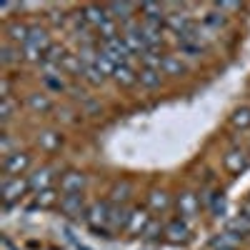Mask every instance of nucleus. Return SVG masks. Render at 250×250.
Segmentation results:
<instances>
[{
    "label": "nucleus",
    "mask_w": 250,
    "mask_h": 250,
    "mask_svg": "<svg viewBox=\"0 0 250 250\" xmlns=\"http://www.w3.org/2000/svg\"><path fill=\"white\" fill-rule=\"evenodd\" d=\"M108 220H110V205H108V203L95 200V203L88 205V210H85V223L90 225V230H95V233H100V235H108V230H105Z\"/></svg>",
    "instance_id": "nucleus-1"
},
{
    "label": "nucleus",
    "mask_w": 250,
    "mask_h": 250,
    "mask_svg": "<svg viewBox=\"0 0 250 250\" xmlns=\"http://www.w3.org/2000/svg\"><path fill=\"white\" fill-rule=\"evenodd\" d=\"M28 190H30V180H25V178H5L3 180V205H5V210L13 203H18Z\"/></svg>",
    "instance_id": "nucleus-2"
},
{
    "label": "nucleus",
    "mask_w": 250,
    "mask_h": 250,
    "mask_svg": "<svg viewBox=\"0 0 250 250\" xmlns=\"http://www.w3.org/2000/svg\"><path fill=\"white\" fill-rule=\"evenodd\" d=\"M30 168V155L28 153H10L3 158V170H5V178H20L25 170Z\"/></svg>",
    "instance_id": "nucleus-3"
},
{
    "label": "nucleus",
    "mask_w": 250,
    "mask_h": 250,
    "mask_svg": "<svg viewBox=\"0 0 250 250\" xmlns=\"http://www.w3.org/2000/svg\"><path fill=\"white\" fill-rule=\"evenodd\" d=\"M58 208H60V213L65 218H85V210H88L85 200H83V193H78V195H60Z\"/></svg>",
    "instance_id": "nucleus-4"
},
{
    "label": "nucleus",
    "mask_w": 250,
    "mask_h": 250,
    "mask_svg": "<svg viewBox=\"0 0 250 250\" xmlns=\"http://www.w3.org/2000/svg\"><path fill=\"white\" fill-rule=\"evenodd\" d=\"M248 163H250V155L243 150V148H230L225 155H223V165H225V170L228 173H233V175H238V173H243L245 168H248Z\"/></svg>",
    "instance_id": "nucleus-5"
},
{
    "label": "nucleus",
    "mask_w": 250,
    "mask_h": 250,
    "mask_svg": "<svg viewBox=\"0 0 250 250\" xmlns=\"http://www.w3.org/2000/svg\"><path fill=\"white\" fill-rule=\"evenodd\" d=\"M150 220H153V215L148 213V208H133L125 230H128L130 235H140L143 238V233H145V228L150 225Z\"/></svg>",
    "instance_id": "nucleus-6"
},
{
    "label": "nucleus",
    "mask_w": 250,
    "mask_h": 250,
    "mask_svg": "<svg viewBox=\"0 0 250 250\" xmlns=\"http://www.w3.org/2000/svg\"><path fill=\"white\" fill-rule=\"evenodd\" d=\"M85 188V175L80 170H68L60 175V193L62 195H78Z\"/></svg>",
    "instance_id": "nucleus-7"
},
{
    "label": "nucleus",
    "mask_w": 250,
    "mask_h": 250,
    "mask_svg": "<svg viewBox=\"0 0 250 250\" xmlns=\"http://www.w3.org/2000/svg\"><path fill=\"white\" fill-rule=\"evenodd\" d=\"M178 210H180V218H183V220H193V218L198 215V210H200L198 195L190 193V190L180 193V195H178Z\"/></svg>",
    "instance_id": "nucleus-8"
},
{
    "label": "nucleus",
    "mask_w": 250,
    "mask_h": 250,
    "mask_svg": "<svg viewBox=\"0 0 250 250\" xmlns=\"http://www.w3.org/2000/svg\"><path fill=\"white\" fill-rule=\"evenodd\" d=\"M83 15H85L88 25H90L93 30H98L103 23H108V20H110V13H108V8H100V5H88L85 10H83Z\"/></svg>",
    "instance_id": "nucleus-9"
},
{
    "label": "nucleus",
    "mask_w": 250,
    "mask_h": 250,
    "mask_svg": "<svg viewBox=\"0 0 250 250\" xmlns=\"http://www.w3.org/2000/svg\"><path fill=\"white\" fill-rule=\"evenodd\" d=\"M165 238H168L170 243H185L188 240V223L183 218L170 220L168 225H165Z\"/></svg>",
    "instance_id": "nucleus-10"
},
{
    "label": "nucleus",
    "mask_w": 250,
    "mask_h": 250,
    "mask_svg": "<svg viewBox=\"0 0 250 250\" xmlns=\"http://www.w3.org/2000/svg\"><path fill=\"white\" fill-rule=\"evenodd\" d=\"M50 183H53V168H40L30 175V190L35 193L50 190Z\"/></svg>",
    "instance_id": "nucleus-11"
},
{
    "label": "nucleus",
    "mask_w": 250,
    "mask_h": 250,
    "mask_svg": "<svg viewBox=\"0 0 250 250\" xmlns=\"http://www.w3.org/2000/svg\"><path fill=\"white\" fill-rule=\"evenodd\" d=\"M128 218H130L128 208H125V205H113V208H110L108 228H110V230H125V228H128Z\"/></svg>",
    "instance_id": "nucleus-12"
},
{
    "label": "nucleus",
    "mask_w": 250,
    "mask_h": 250,
    "mask_svg": "<svg viewBox=\"0 0 250 250\" xmlns=\"http://www.w3.org/2000/svg\"><path fill=\"white\" fill-rule=\"evenodd\" d=\"M165 25H168L178 38H183L188 30H190L193 28V23H190V18H188V15H183V13H173V15H168V18H165Z\"/></svg>",
    "instance_id": "nucleus-13"
},
{
    "label": "nucleus",
    "mask_w": 250,
    "mask_h": 250,
    "mask_svg": "<svg viewBox=\"0 0 250 250\" xmlns=\"http://www.w3.org/2000/svg\"><path fill=\"white\" fill-rule=\"evenodd\" d=\"M130 195H133V183L130 180H120L118 185H113V190H110V203L113 205H125Z\"/></svg>",
    "instance_id": "nucleus-14"
},
{
    "label": "nucleus",
    "mask_w": 250,
    "mask_h": 250,
    "mask_svg": "<svg viewBox=\"0 0 250 250\" xmlns=\"http://www.w3.org/2000/svg\"><path fill=\"white\" fill-rule=\"evenodd\" d=\"M148 205H150L153 213L160 215V213H165L170 208V195L165 190H158V188H155V190H150V195H148Z\"/></svg>",
    "instance_id": "nucleus-15"
},
{
    "label": "nucleus",
    "mask_w": 250,
    "mask_h": 250,
    "mask_svg": "<svg viewBox=\"0 0 250 250\" xmlns=\"http://www.w3.org/2000/svg\"><path fill=\"white\" fill-rule=\"evenodd\" d=\"M28 43L30 45H35V48H40V50H48L53 43H50V35H48V30L45 28H40V25H30V38H28ZM25 43V45H28Z\"/></svg>",
    "instance_id": "nucleus-16"
},
{
    "label": "nucleus",
    "mask_w": 250,
    "mask_h": 250,
    "mask_svg": "<svg viewBox=\"0 0 250 250\" xmlns=\"http://www.w3.org/2000/svg\"><path fill=\"white\" fill-rule=\"evenodd\" d=\"M5 35H8V43L13 45V43H28V38H30V28L28 25H23V23H10L8 28H5Z\"/></svg>",
    "instance_id": "nucleus-17"
},
{
    "label": "nucleus",
    "mask_w": 250,
    "mask_h": 250,
    "mask_svg": "<svg viewBox=\"0 0 250 250\" xmlns=\"http://www.w3.org/2000/svg\"><path fill=\"white\" fill-rule=\"evenodd\" d=\"M135 10H138V5H133V3H110V5H108L110 18H113V20L120 18L123 23H130V18L135 15Z\"/></svg>",
    "instance_id": "nucleus-18"
},
{
    "label": "nucleus",
    "mask_w": 250,
    "mask_h": 250,
    "mask_svg": "<svg viewBox=\"0 0 250 250\" xmlns=\"http://www.w3.org/2000/svg\"><path fill=\"white\" fill-rule=\"evenodd\" d=\"M160 73H163V75H173V78H180V75H185V65H183L180 55H165Z\"/></svg>",
    "instance_id": "nucleus-19"
},
{
    "label": "nucleus",
    "mask_w": 250,
    "mask_h": 250,
    "mask_svg": "<svg viewBox=\"0 0 250 250\" xmlns=\"http://www.w3.org/2000/svg\"><path fill=\"white\" fill-rule=\"evenodd\" d=\"M138 83L143 88H148V90H155V88H160V83H163V73L160 70H150V68H143L138 73Z\"/></svg>",
    "instance_id": "nucleus-20"
},
{
    "label": "nucleus",
    "mask_w": 250,
    "mask_h": 250,
    "mask_svg": "<svg viewBox=\"0 0 250 250\" xmlns=\"http://www.w3.org/2000/svg\"><path fill=\"white\" fill-rule=\"evenodd\" d=\"M140 60H143V68L160 70V68H163V60H165V53H163L160 48H148V50L140 55Z\"/></svg>",
    "instance_id": "nucleus-21"
},
{
    "label": "nucleus",
    "mask_w": 250,
    "mask_h": 250,
    "mask_svg": "<svg viewBox=\"0 0 250 250\" xmlns=\"http://www.w3.org/2000/svg\"><path fill=\"white\" fill-rule=\"evenodd\" d=\"M240 240H243V238H238L235 233L225 230V233H220L218 238H213V240H210V245H213L215 250H235V248L240 245Z\"/></svg>",
    "instance_id": "nucleus-22"
},
{
    "label": "nucleus",
    "mask_w": 250,
    "mask_h": 250,
    "mask_svg": "<svg viewBox=\"0 0 250 250\" xmlns=\"http://www.w3.org/2000/svg\"><path fill=\"white\" fill-rule=\"evenodd\" d=\"M28 105H30V110H35V113H50L53 110V103H50V98L45 95V93H30L28 95Z\"/></svg>",
    "instance_id": "nucleus-23"
},
{
    "label": "nucleus",
    "mask_w": 250,
    "mask_h": 250,
    "mask_svg": "<svg viewBox=\"0 0 250 250\" xmlns=\"http://www.w3.org/2000/svg\"><path fill=\"white\" fill-rule=\"evenodd\" d=\"M60 143H62V138H60V133H55V130H43V133L38 135V145H40V148H43L45 153L58 150Z\"/></svg>",
    "instance_id": "nucleus-24"
},
{
    "label": "nucleus",
    "mask_w": 250,
    "mask_h": 250,
    "mask_svg": "<svg viewBox=\"0 0 250 250\" xmlns=\"http://www.w3.org/2000/svg\"><path fill=\"white\" fill-rule=\"evenodd\" d=\"M113 78H115L118 85H125V88H128V85H135V83H138V73L128 65V62H125V65H118L115 73H113Z\"/></svg>",
    "instance_id": "nucleus-25"
},
{
    "label": "nucleus",
    "mask_w": 250,
    "mask_h": 250,
    "mask_svg": "<svg viewBox=\"0 0 250 250\" xmlns=\"http://www.w3.org/2000/svg\"><path fill=\"white\" fill-rule=\"evenodd\" d=\"M20 58H23V50L15 48V45H10V43H5L3 48H0V62H3L5 68L15 65V62H18Z\"/></svg>",
    "instance_id": "nucleus-26"
},
{
    "label": "nucleus",
    "mask_w": 250,
    "mask_h": 250,
    "mask_svg": "<svg viewBox=\"0 0 250 250\" xmlns=\"http://www.w3.org/2000/svg\"><path fill=\"white\" fill-rule=\"evenodd\" d=\"M230 125L235 130H248L250 128V108H238L233 115H230Z\"/></svg>",
    "instance_id": "nucleus-27"
},
{
    "label": "nucleus",
    "mask_w": 250,
    "mask_h": 250,
    "mask_svg": "<svg viewBox=\"0 0 250 250\" xmlns=\"http://www.w3.org/2000/svg\"><path fill=\"white\" fill-rule=\"evenodd\" d=\"M228 230L230 233H235L238 238H250V220L248 218H243V215H238V218H233L230 220V225H228Z\"/></svg>",
    "instance_id": "nucleus-28"
},
{
    "label": "nucleus",
    "mask_w": 250,
    "mask_h": 250,
    "mask_svg": "<svg viewBox=\"0 0 250 250\" xmlns=\"http://www.w3.org/2000/svg\"><path fill=\"white\" fill-rule=\"evenodd\" d=\"M95 33H98V38H100V43H105V40H113V38H118V35H120V33H118V25H115V20H113V18L108 20V23H103V25H100Z\"/></svg>",
    "instance_id": "nucleus-29"
},
{
    "label": "nucleus",
    "mask_w": 250,
    "mask_h": 250,
    "mask_svg": "<svg viewBox=\"0 0 250 250\" xmlns=\"http://www.w3.org/2000/svg\"><path fill=\"white\" fill-rule=\"evenodd\" d=\"M23 60H28V62H40V60H45V53L28 43V45H23Z\"/></svg>",
    "instance_id": "nucleus-30"
},
{
    "label": "nucleus",
    "mask_w": 250,
    "mask_h": 250,
    "mask_svg": "<svg viewBox=\"0 0 250 250\" xmlns=\"http://www.w3.org/2000/svg\"><path fill=\"white\" fill-rule=\"evenodd\" d=\"M13 113H15L13 98H3V100H0V115H3V125H8V123L13 120Z\"/></svg>",
    "instance_id": "nucleus-31"
},
{
    "label": "nucleus",
    "mask_w": 250,
    "mask_h": 250,
    "mask_svg": "<svg viewBox=\"0 0 250 250\" xmlns=\"http://www.w3.org/2000/svg\"><path fill=\"white\" fill-rule=\"evenodd\" d=\"M83 78H85L90 85H103V80H105V75H103L95 65H88L85 68V73H83Z\"/></svg>",
    "instance_id": "nucleus-32"
},
{
    "label": "nucleus",
    "mask_w": 250,
    "mask_h": 250,
    "mask_svg": "<svg viewBox=\"0 0 250 250\" xmlns=\"http://www.w3.org/2000/svg\"><path fill=\"white\" fill-rule=\"evenodd\" d=\"M35 200H38V205H40V208H50V205H55V203H58L60 198L55 195V190L50 188V190H43V193H38V198H35Z\"/></svg>",
    "instance_id": "nucleus-33"
},
{
    "label": "nucleus",
    "mask_w": 250,
    "mask_h": 250,
    "mask_svg": "<svg viewBox=\"0 0 250 250\" xmlns=\"http://www.w3.org/2000/svg\"><path fill=\"white\" fill-rule=\"evenodd\" d=\"M178 50L185 55V58H198L203 53V45H195V43H178Z\"/></svg>",
    "instance_id": "nucleus-34"
},
{
    "label": "nucleus",
    "mask_w": 250,
    "mask_h": 250,
    "mask_svg": "<svg viewBox=\"0 0 250 250\" xmlns=\"http://www.w3.org/2000/svg\"><path fill=\"white\" fill-rule=\"evenodd\" d=\"M160 233H165L163 228H160V223H158V220H150V225L145 228L143 238H145V240H158V238H160Z\"/></svg>",
    "instance_id": "nucleus-35"
},
{
    "label": "nucleus",
    "mask_w": 250,
    "mask_h": 250,
    "mask_svg": "<svg viewBox=\"0 0 250 250\" xmlns=\"http://www.w3.org/2000/svg\"><path fill=\"white\" fill-rule=\"evenodd\" d=\"M43 83H45V88H50V90H65V83L60 80V75H43Z\"/></svg>",
    "instance_id": "nucleus-36"
},
{
    "label": "nucleus",
    "mask_w": 250,
    "mask_h": 250,
    "mask_svg": "<svg viewBox=\"0 0 250 250\" xmlns=\"http://www.w3.org/2000/svg\"><path fill=\"white\" fill-rule=\"evenodd\" d=\"M205 23H208V25H213V28H220V25H225V23H228V15H225L223 10H220V13H210Z\"/></svg>",
    "instance_id": "nucleus-37"
},
{
    "label": "nucleus",
    "mask_w": 250,
    "mask_h": 250,
    "mask_svg": "<svg viewBox=\"0 0 250 250\" xmlns=\"http://www.w3.org/2000/svg\"><path fill=\"white\" fill-rule=\"evenodd\" d=\"M0 150H3V155H10L13 153V138L8 133H3V145H0Z\"/></svg>",
    "instance_id": "nucleus-38"
},
{
    "label": "nucleus",
    "mask_w": 250,
    "mask_h": 250,
    "mask_svg": "<svg viewBox=\"0 0 250 250\" xmlns=\"http://www.w3.org/2000/svg\"><path fill=\"white\" fill-rule=\"evenodd\" d=\"M218 10H240V3H218Z\"/></svg>",
    "instance_id": "nucleus-39"
},
{
    "label": "nucleus",
    "mask_w": 250,
    "mask_h": 250,
    "mask_svg": "<svg viewBox=\"0 0 250 250\" xmlns=\"http://www.w3.org/2000/svg\"><path fill=\"white\" fill-rule=\"evenodd\" d=\"M238 215H243V218H248L250 220V200L248 203H243V208H240V213Z\"/></svg>",
    "instance_id": "nucleus-40"
}]
</instances>
